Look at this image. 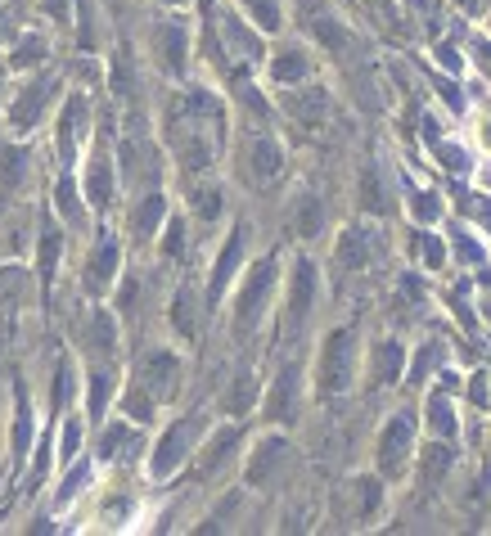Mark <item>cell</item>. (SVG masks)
<instances>
[{
  "instance_id": "6da1fadb",
  "label": "cell",
  "mask_w": 491,
  "mask_h": 536,
  "mask_svg": "<svg viewBox=\"0 0 491 536\" xmlns=\"http://www.w3.org/2000/svg\"><path fill=\"white\" fill-rule=\"evenodd\" d=\"M172 140L181 163L190 172H203L221 149V104L208 91H190L172 113Z\"/></svg>"
},
{
  "instance_id": "7a4b0ae2",
  "label": "cell",
  "mask_w": 491,
  "mask_h": 536,
  "mask_svg": "<svg viewBox=\"0 0 491 536\" xmlns=\"http://www.w3.org/2000/svg\"><path fill=\"white\" fill-rule=\"evenodd\" d=\"M352 365H356V343L352 329H334L320 347V397H338L352 388Z\"/></svg>"
},
{
  "instance_id": "3957f363",
  "label": "cell",
  "mask_w": 491,
  "mask_h": 536,
  "mask_svg": "<svg viewBox=\"0 0 491 536\" xmlns=\"http://www.w3.org/2000/svg\"><path fill=\"white\" fill-rule=\"evenodd\" d=\"M271 289H275V262L266 257V262L253 266V275H248L244 293H239V302H235V329L239 334H248V329L262 320L266 302H271Z\"/></svg>"
},
{
  "instance_id": "277c9868",
  "label": "cell",
  "mask_w": 491,
  "mask_h": 536,
  "mask_svg": "<svg viewBox=\"0 0 491 536\" xmlns=\"http://www.w3.org/2000/svg\"><path fill=\"white\" fill-rule=\"evenodd\" d=\"M289 460H293V446L284 437H266L253 451V460H248V482L253 487H271L280 478V469H289Z\"/></svg>"
},
{
  "instance_id": "5b68a950",
  "label": "cell",
  "mask_w": 491,
  "mask_h": 536,
  "mask_svg": "<svg viewBox=\"0 0 491 536\" xmlns=\"http://www.w3.org/2000/svg\"><path fill=\"white\" fill-rule=\"evenodd\" d=\"M406 464H410V419L397 415L379 437V469L388 473V478H397Z\"/></svg>"
},
{
  "instance_id": "8992f818",
  "label": "cell",
  "mask_w": 491,
  "mask_h": 536,
  "mask_svg": "<svg viewBox=\"0 0 491 536\" xmlns=\"http://www.w3.org/2000/svg\"><path fill=\"white\" fill-rule=\"evenodd\" d=\"M199 428H203V419L190 415L185 424H176L172 433L163 437V446H158V455H154V473H158V478H167V473H172L176 464L190 455V442H194V433H199Z\"/></svg>"
},
{
  "instance_id": "52a82bcc",
  "label": "cell",
  "mask_w": 491,
  "mask_h": 536,
  "mask_svg": "<svg viewBox=\"0 0 491 536\" xmlns=\"http://www.w3.org/2000/svg\"><path fill=\"white\" fill-rule=\"evenodd\" d=\"M280 167H284V154H280V145H275L271 136H257L253 145H248L244 172H248V181L253 185H271L275 176H280Z\"/></svg>"
},
{
  "instance_id": "ba28073f",
  "label": "cell",
  "mask_w": 491,
  "mask_h": 536,
  "mask_svg": "<svg viewBox=\"0 0 491 536\" xmlns=\"http://www.w3.org/2000/svg\"><path fill=\"white\" fill-rule=\"evenodd\" d=\"M176 379H181V361L167 352H149L140 361V383H145L154 397H172L176 392Z\"/></svg>"
},
{
  "instance_id": "9c48e42d",
  "label": "cell",
  "mask_w": 491,
  "mask_h": 536,
  "mask_svg": "<svg viewBox=\"0 0 491 536\" xmlns=\"http://www.w3.org/2000/svg\"><path fill=\"white\" fill-rule=\"evenodd\" d=\"M50 91H55V82H50V77H41V82H32V86H23V95L19 100H14V109H10V122L19 131H28L32 122L41 118V109H46L50 104Z\"/></svg>"
},
{
  "instance_id": "30bf717a",
  "label": "cell",
  "mask_w": 491,
  "mask_h": 536,
  "mask_svg": "<svg viewBox=\"0 0 491 536\" xmlns=\"http://www.w3.org/2000/svg\"><path fill=\"white\" fill-rule=\"evenodd\" d=\"M113 271H118V244H113V239H100L91 262H86V289L104 293L113 284Z\"/></svg>"
},
{
  "instance_id": "8fae6325",
  "label": "cell",
  "mask_w": 491,
  "mask_h": 536,
  "mask_svg": "<svg viewBox=\"0 0 491 536\" xmlns=\"http://www.w3.org/2000/svg\"><path fill=\"white\" fill-rule=\"evenodd\" d=\"M154 46H158V59H163L167 73H181V68H185V46H190L181 23H158Z\"/></svg>"
},
{
  "instance_id": "7c38bea8",
  "label": "cell",
  "mask_w": 491,
  "mask_h": 536,
  "mask_svg": "<svg viewBox=\"0 0 491 536\" xmlns=\"http://www.w3.org/2000/svg\"><path fill=\"white\" fill-rule=\"evenodd\" d=\"M311 298H316V266L298 262V266H293V293H289V320H293V325H302V320H307Z\"/></svg>"
},
{
  "instance_id": "4fadbf2b",
  "label": "cell",
  "mask_w": 491,
  "mask_h": 536,
  "mask_svg": "<svg viewBox=\"0 0 491 536\" xmlns=\"http://www.w3.org/2000/svg\"><path fill=\"white\" fill-rule=\"evenodd\" d=\"M307 28L316 32V41L329 50V55H343V50H352V32L343 28V23L334 19V14H320V10H307Z\"/></svg>"
},
{
  "instance_id": "5bb4252c",
  "label": "cell",
  "mask_w": 491,
  "mask_h": 536,
  "mask_svg": "<svg viewBox=\"0 0 491 536\" xmlns=\"http://www.w3.org/2000/svg\"><path fill=\"white\" fill-rule=\"evenodd\" d=\"M82 136H86V100L82 95H73L68 109H64V122H59V154L73 158L77 145H82Z\"/></svg>"
},
{
  "instance_id": "9a60e30c",
  "label": "cell",
  "mask_w": 491,
  "mask_h": 536,
  "mask_svg": "<svg viewBox=\"0 0 491 536\" xmlns=\"http://www.w3.org/2000/svg\"><path fill=\"white\" fill-rule=\"evenodd\" d=\"M293 410H298V365H284L280 383H275L271 401H266V415L271 419H293Z\"/></svg>"
},
{
  "instance_id": "2e32d148",
  "label": "cell",
  "mask_w": 491,
  "mask_h": 536,
  "mask_svg": "<svg viewBox=\"0 0 491 536\" xmlns=\"http://www.w3.org/2000/svg\"><path fill=\"white\" fill-rule=\"evenodd\" d=\"M284 109L293 113V118L302 122V127H311V122H320L329 113V100H325V91H316V86H307V91H293V95H284Z\"/></svg>"
},
{
  "instance_id": "e0dca14e",
  "label": "cell",
  "mask_w": 491,
  "mask_h": 536,
  "mask_svg": "<svg viewBox=\"0 0 491 536\" xmlns=\"http://www.w3.org/2000/svg\"><path fill=\"white\" fill-rule=\"evenodd\" d=\"M401 361H406V352H401V343H379L374 347V365H370V374H374V383H397V374H401Z\"/></svg>"
},
{
  "instance_id": "ac0fdd59",
  "label": "cell",
  "mask_w": 491,
  "mask_h": 536,
  "mask_svg": "<svg viewBox=\"0 0 491 536\" xmlns=\"http://www.w3.org/2000/svg\"><path fill=\"white\" fill-rule=\"evenodd\" d=\"M338 262H343L347 271H361V266L370 262V235H365V230H347V235L338 239Z\"/></svg>"
},
{
  "instance_id": "d6986e66",
  "label": "cell",
  "mask_w": 491,
  "mask_h": 536,
  "mask_svg": "<svg viewBox=\"0 0 491 536\" xmlns=\"http://www.w3.org/2000/svg\"><path fill=\"white\" fill-rule=\"evenodd\" d=\"M109 194H113V167H109V149L91 163V203L95 208H109Z\"/></svg>"
},
{
  "instance_id": "ffe728a7",
  "label": "cell",
  "mask_w": 491,
  "mask_h": 536,
  "mask_svg": "<svg viewBox=\"0 0 491 536\" xmlns=\"http://www.w3.org/2000/svg\"><path fill=\"white\" fill-rule=\"evenodd\" d=\"M320 226H325V208H320V199L316 194H302L298 199V235L311 239V235H320Z\"/></svg>"
},
{
  "instance_id": "44dd1931",
  "label": "cell",
  "mask_w": 491,
  "mask_h": 536,
  "mask_svg": "<svg viewBox=\"0 0 491 536\" xmlns=\"http://www.w3.org/2000/svg\"><path fill=\"white\" fill-rule=\"evenodd\" d=\"M235 262H239V230L226 239V253H221L217 266H212V302H217V293L226 289V280H230V271H235Z\"/></svg>"
},
{
  "instance_id": "7402d4cb",
  "label": "cell",
  "mask_w": 491,
  "mask_h": 536,
  "mask_svg": "<svg viewBox=\"0 0 491 536\" xmlns=\"http://www.w3.org/2000/svg\"><path fill=\"white\" fill-rule=\"evenodd\" d=\"M28 176V154L23 149H0V185H19Z\"/></svg>"
},
{
  "instance_id": "603a6c76",
  "label": "cell",
  "mask_w": 491,
  "mask_h": 536,
  "mask_svg": "<svg viewBox=\"0 0 491 536\" xmlns=\"http://www.w3.org/2000/svg\"><path fill=\"white\" fill-rule=\"evenodd\" d=\"M100 446H104V451H100L104 460H118V455H127V451H122V446H131V451H136V446H140V437L131 433L127 424H113L109 433H104V442H100Z\"/></svg>"
},
{
  "instance_id": "cb8c5ba5",
  "label": "cell",
  "mask_w": 491,
  "mask_h": 536,
  "mask_svg": "<svg viewBox=\"0 0 491 536\" xmlns=\"http://www.w3.org/2000/svg\"><path fill=\"white\" fill-rule=\"evenodd\" d=\"M271 73H275V82H298V77H307V73H311V64L298 55V50H289V55L275 59Z\"/></svg>"
},
{
  "instance_id": "d4e9b609",
  "label": "cell",
  "mask_w": 491,
  "mask_h": 536,
  "mask_svg": "<svg viewBox=\"0 0 491 536\" xmlns=\"http://www.w3.org/2000/svg\"><path fill=\"white\" fill-rule=\"evenodd\" d=\"M28 437H32V410H28V401H23V392H19V419H14V460H23V455H28Z\"/></svg>"
},
{
  "instance_id": "484cf974",
  "label": "cell",
  "mask_w": 491,
  "mask_h": 536,
  "mask_svg": "<svg viewBox=\"0 0 491 536\" xmlns=\"http://www.w3.org/2000/svg\"><path fill=\"white\" fill-rule=\"evenodd\" d=\"M428 428H433L437 437H451L455 433V419H451V406H446V397L428 401Z\"/></svg>"
},
{
  "instance_id": "4316f807",
  "label": "cell",
  "mask_w": 491,
  "mask_h": 536,
  "mask_svg": "<svg viewBox=\"0 0 491 536\" xmlns=\"http://www.w3.org/2000/svg\"><path fill=\"white\" fill-rule=\"evenodd\" d=\"M446 464H451V451H446V446H428V455H424V487H437V482H442Z\"/></svg>"
},
{
  "instance_id": "83f0119b",
  "label": "cell",
  "mask_w": 491,
  "mask_h": 536,
  "mask_svg": "<svg viewBox=\"0 0 491 536\" xmlns=\"http://www.w3.org/2000/svg\"><path fill=\"white\" fill-rule=\"evenodd\" d=\"M86 343H91L95 352H113V320L104 316V311L91 316V334H86Z\"/></svg>"
},
{
  "instance_id": "f1b7e54d",
  "label": "cell",
  "mask_w": 491,
  "mask_h": 536,
  "mask_svg": "<svg viewBox=\"0 0 491 536\" xmlns=\"http://www.w3.org/2000/svg\"><path fill=\"white\" fill-rule=\"evenodd\" d=\"M253 392H257V383H253V370H239V379H235V392H230V410H235V415H244V410L253 406Z\"/></svg>"
},
{
  "instance_id": "f546056e",
  "label": "cell",
  "mask_w": 491,
  "mask_h": 536,
  "mask_svg": "<svg viewBox=\"0 0 491 536\" xmlns=\"http://www.w3.org/2000/svg\"><path fill=\"white\" fill-rule=\"evenodd\" d=\"M235 442H239V428H221V433L208 442V455H203V469H212V464L226 460V451H230Z\"/></svg>"
},
{
  "instance_id": "4dcf8cb0",
  "label": "cell",
  "mask_w": 491,
  "mask_h": 536,
  "mask_svg": "<svg viewBox=\"0 0 491 536\" xmlns=\"http://www.w3.org/2000/svg\"><path fill=\"white\" fill-rule=\"evenodd\" d=\"M361 203L370 212H388V203H383V190H379V172H374V167H365V176H361Z\"/></svg>"
},
{
  "instance_id": "1f68e13d",
  "label": "cell",
  "mask_w": 491,
  "mask_h": 536,
  "mask_svg": "<svg viewBox=\"0 0 491 536\" xmlns=\"http://www.w3.org/2000/svg\"><path fill=\"white\" fill-rule=\"evenodd\" d=\"M109 397H113V374H91V415H104L109 410Z\"/></svg>"
},
{
  "instance_id": "d6a6232c",
  "label": "cell",
  "mask_w": 491,
  "mask_h": 536,
  "mask_svg": "<svg viewBox=\"0 0 491 536\" xmlns=\"http://www.w3.org/2000/svg\"><path fill=\"white\" fill-rule=\"evenodd\" d=\"M158 217H163V199H158V194H149V199L136 208V230H140V235H154Z\"/></svg>"
},
{
  "instance_id": "836d02e7",
  "label": "cell",
  "mask_w": 491,
  "mask_h": 536,
  "mask_svg": "<svg viewBox=\"0 0 491 536\" xmlns=\"http://www.w3.org/2000/svg\"><path fill=\"white\" fill-rule=\"evenodd\" d=\"M244 10H253V19L262 23L266 32L280 28V5H275V0H244Z\"/></svg>"
},
{
  "instance_id": "e575fe53",
  "label": "cell",
  "mask_w": 491,
  "mask_h": 536,
  "mask_svg": "<svg viewBox=\"0 0 491 536\" xmlns=\"http://www.w3.org/2000/svg\"><path fill=\"white\" fill-rule=\"evenodd\" d=\"M172 325L181 329L185 338H194V298H190V293H181V298H176V307H172Z\"/></svg>"
},
{
  "instance_id": "d590c367",
  "label": "cell",
  "mask_w": 491,
  "mask_h": 536,
  "mask_svg": "<svg viewBox=\"0 0 491 536\" xmlns=\"http://www.w3.org/2000/svg\"><path fill=\"white\" fill-rule=\"evenodd\" d=\"M55 253H59V235L46 230V235H41V280L46 284H50V275H55Z\"/></svg>"
},
{
  "instance_id": "8d00e7d4",
  "label": "cell",
  "mask_w": 491,
  "mask_h": 536,
  "mask_svg": "<svg viewBox=\"0 0 491 536\" xmlns=\"http://www.w3.org/2000/svg\"><path fill=\"white\" fill-rule=\"evenodd\" d=\"M59 208H64L73 221H82V203H77V185L73 181H59Z\"/></svg>"
},
{
  "instance_id": "74e56055",
  "label": "cell",
  "mask_w": 491,
  "mask_h": 536,
  "mask_svg": "<svg viewBox=\"0 0 491 536\" xmlns=\"http://www.w3.org/2000/svg\"><path fill=\"white\" fill-rule=\"evenodd\" d=\"M419 257H424V262L428 266H433V271H437V266H442V244H437V239L433 235H419Z\"/></svg>"
},
{
  "instance_id": "f35d334b",
  "label": "cell",
  "mask_w": 491,
  "mask_h": 536,
  "mask_svg": "<svg viewBox=\"0 0 491 536\" xmlns=\"http://www.w3.org/2000/svg\"><path fill=\"white\" fill-rule=\"evenodd\" d=\"M433 365H437V347H433V343H428V347H424V352H419L415 370H410V383H424V374H428V370H433Z\"/></svg>"
},
{
  "instance_id": "ab89813d",
  "label": "cell",
  "mask_w": 491,
  "mask_h": 536,
  "mask_svg": "<svg viewBox=\"0 0 491 536\" xmlns=\"http://www.w3.org/2000/svg\"><path fill=\"white\" fill-rule=\"evenodd\" d=\"M415 217L419 221H433L437 217V199H433V194H415Z\"/></svg>"
},
{
  "instance_id": "60d3db41",
  "label": "cell",
  "mask_w": 491,
  "mask_h": 536,
  "mask_svg": "<svg viewBox=\"0 0 491 536\" xmlns=\"http://www.w3.org/2000/svg\"><path fill=\"white\" fill-rule=\"evenodd\" d=\"M199 212H203V217L221 212V190H203V194H199Z\"/></svg>"
},
{
  "instance_id": "b9f144b4",
  "label": "cell",
  "mask_w": 491,
  "mask_h": 536,
  "mask_svg": "<svg viewBox=\"0 0 491 536\" xmlns=\"http://www.w3.org/2000/svg\"><path fill=\"white\" fill-rule=\"evenodd\" d=\"M41 55H46V46H41V41H23L14 59H19V64H32V59H41Z\"/></svg>"
},
{
  "instance_id": "7bdbcfd3",
  "label": "cell",
  "mask_w": 491,
  "mask_h": 536,
  "mask_svg": "<svg viewBox=\"0 0 491 536\" xmlns=\"http://www.w3.org/2000/svg\"><path fill=\"white\" fill-rule=\"evenodd\" d=\"M460 257H464V262H478V266H482V262H487V257H482V244H473V239H469V235H464V239H460Z\"/></svg>"
},
{
  "instance_id": "ee69618b",
  "label": "cell",
  "mask_w": 491,
  "mask_h": 536,
  "mask_svg": "<svg viewBox=\"0 0 491 536\" xmlns=\"http://www.w3.org/2000/svg\"><path fill=\"white\" fill-rule=\"evenodd\" d=\"M181 239H185V226H181V221H172V226H167L163 248H167V253H176V248H181Z\"/></svg>"
},
{
  "instance_id": "f6af8a7d",
  "label": "cell",
  "mask_w": 491,
  "mask_h": 536,
  "mask_svg": "<svg viewBox=\"0 0 491 536\" xmlns=\"http://www.w3.org/2000/svg\"><path fill=\"white\" fill-rule=\"evenodd\" d=\"M77 442H82V428H77V424H68V428H64V455H68V460H73Z\"/></svg>"
},
{
  "instance_id": "bcb514c9",
  "label": "cell",
  "mask_w": 491,
  "mask_h": 536,
  "mask_svg": "<svg viewBox=\"0 0 491 536\" xmlns=\"http://www.w3.org/2000/svg\"><path fill=\"white\" fill-rule=\"evenodd\" d=\"M68 5H73V0H46V10H50V14H55V19H59V23H64V19H68Z\"/></svg>"
},
{
  "instance_id": "7dc6e473",
  "label": "cell",
  "mask_w": 491,
  "mask_h": 536,
  "mask_svg": "<svg viewBox=\"0 0 491 536\" xmlns=\"http://www.w3.org/2000/svg\"><path fill=\"white\" fill-rule=\"evenodd\" d=\"M437 91L446 95V104H451V109H460V95H455V86H451V82H437Z\"/></svg>"
},
{
  "instance_id": "c3c4849f",
  "label": "cell",
  "mask_w": 491,
  "mask_h": 536,
  "mask_svg": "<svg viewBox=\"0 0 491 536\" xmlns=\"http://www.w3.org/2000/svg\"><path fill=\"white\" fill-rule=\"evenodd\" d=\"M473 401H478V406H487V388H482V374L473 379Z\"/></svg>"
},
{
  "instance_id": "681fc988",
  "label": "cell",
  "mask_w": 491,
  "mask_h": 536,
  "mask_svg": "<svg viewBox=\"0 0 491 536\" xmlns=\"http://www.w3.org/2000/svg\"><path fill=\"white\" fill-rule=\"evenodd\" d=\"M464 10H482V0H460Z\"/></svg>"
},
{
  "instance_id": "f907efd6",
  "label": "cell",
  "mask_w": 491,
  "mask_h": 536,
  "mask_svg": "<svg viewBox=\"0 0 491 536\" xmlns=\"http://www.w3.org/2000/svg\"><path fill=\"white\" fill-rule=\"evenodd\" d=\"M167 5H181V0H167Z\"/></svg>"
}]
</instances>
